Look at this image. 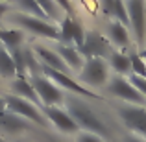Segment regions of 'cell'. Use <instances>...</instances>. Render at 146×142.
<instances>
[{"instance_id":"4","label":"cell","mask_w":146,"mask_h":142,"mask_svg":"<svg viewBox=\"0 0 146 142\" xmlns=\"http://www.w3.org/2000/svg\"><path fill=\"white\" fill-rule=\"evenodd\" d=\"M106 92L113 98H118L122 103H131V105H146V98L139 90L133 87V83L129 79H126V76H111L107 85L104 87Z\"/></svg>"},{"instance_id":"12","label":"cell","mask_w":146,"mask_h":142,"mask_svg":"<svg viewBox=\"0 0 146 142\" xmlns=\"http://www.w3.org/2000/svg\"><path fill=\"white\" fill-rule=\"evenodd\" d=\"M85 32L87 30L76 20L74 17H65L61 20V26H59V43H65V44H74L76 48H80L85 41Z\"/></svg>"},{"instance_id":"23","label":"cell","mask_w":146,"mask_h":142,"mask_svg":"<svg viewBox=\"0 0 146 142\" xmlns=\"http://www.w3.org/2000/svg\"><path fill=\"white\" fill-rule=\"evenodd\" d=\"M128 53H129V61H131V74L146 78V61L141 57V53L137 50H131Z\"/></svg>"},{"instance_id":"29","label":"cell","mask_w":146,"mask_h":142,"mask_svg":"<svg viewBox=\"0 0 146 142\" xmlns=\"http://www.w3.org/2000/svg\"><path fill=\"white\" fill-rule=\"evenodd\" d=\"M9 11V4H6V2H0V18L4 17V15Z\"/></svg>"},{"instance_id":"16","label":"cell","mask_w":146,"mask_h":142,"mask_svg":"<svg viewBox=\"0 0 146 142\" xmlns=\"http://www.w3.org/2000/svg\"><path fill=\"white\" fill-rule=\"evenodd\" d=\"M54 50H56V52L61 55V59H63L65 65L70 68V72L72 70H74V72H80L83 68V65H85V57L82 55V52H80L74 44L57 43V46L54 48Z\"/></svg>"},{"instance_id":"27","label":"cell","mask_w":146,"mask_h":142,"mask_svg":"<svg viewBox=\"0 0 146 142\" xmlns=\"http://www.w3.org/2000/svg\"><path fill=\"white\" fill-rule=\"evenodd\" d=\"M76 142H104V139H100L98 135H93V133L82 131L78 137H76Z\"/></svg>"},{"instance_id":"30","label":"cell","mask_w":146,"mask_h":142,"mask_svg":"<svg viewBox=\"0 0 146 142\" xmlns=\"http://www.w3.org/2000/svg\"><path fill=\"white\" fill-rule=\"evenodd\" d=\"M139 53H141V57H143V59L146 61V44H144L143 48H139Z\"/></svg>"},{"instance_id":"13","label":"cell","mask_w":146,"mask_h":142,"mask_svg":"<svg viewBox=\"0 0 146 142\" xmlns=\"http://www.w3.org/2000/svg\"><path fill=\"white\" fill-rule=\"evenodd\" d=\"M106 37L109 39L111 46H117L120 52H128L131 46V33L126 24L118 20H109L106 26Z\"/></svg>"},{"instance_id":"32","label":"cell","mask_w":146,"mask_h":142,"mask_svg":"<svg viewBox=\"0 0 146 142\" xmlns=\"http://www.w3.org/2000/svg\"><path fill=\"white\" fill-rule=\"evenodd\" d=\"M0 2H6V4H11V2H17V0H0Z\"/></svg>"},{"instance_id":"9","label":"cell","mask_w":146,"mask_h":142,"mask_svg":"<svg viewBox=\"0 0 146 142\" xmlns=\"http://www.w3.org/2000/svg\"><path fill=\"white\" fill-rule=\"evenodd\" d=\"M126 9L129 18V30L139 48H143L146 41V0H126Z\"/></svg>"},{"instance_id":"6","label":"cell","mask_w":146,"mask_h":142,"mask_svg":"<svg viewBox=\"0 0 146 142\" xmlns=\"http://www.w3.org/2000/svg\"><path fill=\"white\" fill-rule=\"evenodd\" d=\"M4 100H6V109L7 111L26 118V120L32 122V124H37V125H41V127H48L50 122L46 120V116L43 114V111H41L39 105H35V103L28 102V100H24V98H19V96H15V94H6Z\"/></svg>"},{"instance_id":"24","label":"cell","mask_w":146,"mask_h":142,"mask_svg":"<svg viewBox=\"0 0 146 142\" xmlns=\"http://www.w3.org/2000/svg\"><path fill=\"white\" fill-rule=\"evenodd\" d=\"M35 2L41 6V9L44 11V15L48 18H59L61 17V9L57 7V4L54 0H35Z\"/></svg>"},{"instance_id":"5","label":"cell","mask_w":146,"mask_h":142,"mask_svg":"<svg viewBox=\"0 0 146 142\" xmlns=\"http://www.w3.org/2000/svg\"><path fill=\"white\" fill-rule=\"evenodd\" d=\"M41 74L46 76V78H50L56 85H59L63 90H67V92H70V94L82 96V98H85V100H104V96H100L98 92H93L89 87H85V85H82L80 81H76L70 74L57 72V70H54V68L43 67V65H41Z\"/></svg>"},{"instance_id":"31","label":"cell","mask_w":146,"mask_h":142,"mask_svg":"<svg viewBox=\"0 0 146 142\" xmlns=\"http://www.w3.org/2000/svg\"><path fill=\"white\" fill-rule=\"evenodd\" d=\"M6 109V100H4V96H0V113Z\"/></svg>"},{"instance_id":"34","label":"cell","mask_w":146,"mask_h":142,"mask_svg":"<svg viewBox=\"0 0 146 142\" xmlns=\"http://www.w3.org/2000/svg\"><path fill=\"white\" fill-rule=\"evenodd\" d=\"M48 142H56V140H54V139H50V140H48Z\"/></svg>"},{"instance_id":"19","label":"cell","mask_w":146,"mask_h":142,"mask_svg":"<svg viewBox=\"0 0 146 142\" xmlns=\"http://www.w3.org/2000/svg\"><path fill=\"white\" fill-rule=\"evenodd\" d=\"M109 68H113L118 76H131V61L128 52L115 50L109 53Z\"/></svg>"},{"instance_id":"11","label":"cell","mask_w":146,"mask_h":142,"mask_svg":"<svg viewBox=\"0 0 146 142\" xmlns=\"http://www.w3.org/2000/svg\"><path fill=\"white\" fill-rule=\"evenodd\" d=\"M41 111H43V114L46 116V120L56 129H59L61 133L70 135V133H78L80 131L78 124L74 122V118L70 116V113H68L67 109H61L59 105H43Z\"/></svg>"},{"instance_id":"21","label":"cell","mask_w":146,"mask_h":142,"mask_svg":"<svg viewBox=\"0 0 146 142\" xmlns=\"http://www.w3.org/2000/svg\"><path fill=\"white\" fill-rule=\"evenodd\" d=\"M0 43L7 50L22 46V43H24V32L21 28H0Z\"/></svg>"},{"instance_id":"18","label":"cell","mask_w":146,"mask_h":142,"mask_svg":"<svg viewBox=\"0 0 146 142\" xmlns=\"http://www.w3.org/2000/svg\"><path fill=\"white\" fill-rule=\"evenodd\" d=\"M102 9L111 20H118L129 28L128 9H126V0H102Z\"/></svg>"},{"instance_id":"20","label":"cell","mask_w":146,"mask_h":142,"mask_svg":"<svg viewBox=\"0 0 146 142\" xmlns=\"http://www.w3.org/2000/svg\"><path fill=\"white\" fill-rule=\"evenodd\" d=\"M0 78L4 79H15L17 78V67L11 57V52L0 43Z\"/></svg>"},{"instance_id":"8","label":"cell","mask_w":146,"mask_h":142,"mask_svg":"<svg viewBox=\"0 0 146 142\" xmlns=\"http://www.w3.org/2000/svg\"><path fill=\"white\" fill-rule=\"evenodd\" d=\"M30 81H32L33 89L39 96L41 105H61V103H65L63 89L59 85H56L50 78L43 74H33L30 76Z\"/></svg>"},{"instance_id":"3","label":"cell","mask_w":146,"mask_h":142,"mask_svg":"<svg viewBox=\"0 0 146 142\" xmlns=\"http://www.w3.org/2000/svg\"><path fill=\"white\" fill-rule=\"evenodd\" d=\"M80 83L85 87L93 89H100L106 87L109 81V63L104 57H89L85 59V65L80 70Z\"/></svg>"},{"instance_id":"2","label":"cell","mask_w":146,"mask_h":142,"mask_svg":"<svg viewBox=\"0 0 146 142\" xmlns=\"http://www.w3.org/2000/svg\"><path fill=\"white\" fill-rule=\"evenodd\" d=\"M11 20L22 30V32H28L35 37H43V39H50V41H57L59 43L61 35H59V28L52 22H48L46 18H39L33 17L28 13H15Z\"/></svg>"},{"instance_id":"15","label":"cell","mask_w":146,"mask_h":142,"mask_svg":"<svg viewBox=\"0 0 146 142\" xmlns=\"http://www.w3.org/2000/svg\"><path fill=\"white\" fill-rule=\"evenodd\" d=\"M28 129H30V122L26 118L19 116V114L11 113L7 109H4L0 113V131L7 133V135H21Z\"/></svg>"},{"instance_id":"17","label":"cell","mask_w":146,"mask_h":142,"mask_svg":"<svg viewBox=\"0 0 146 142\" xmlns=\"http://www.w3.org/2000/svg\"><path fill=\"white\" fill-rule=\"evenodd\" d=\"M9 87H11V94L19 96V98H24V100H28V102L35 103V105L43 107L39 96H37V92H35V89H33V85H32L28 76H17L15 79H11Z\"/></svg>"},{"instance_id":"28","label":"cell","mask_w":146,"mask_h":142,"mask_svg":"<svg viewBox=\"0 0 146 142\" xmlns=\"http://www.w3.org/2000/svg\"><path fill=\"white\" fill-rule=\"evenodd\" d=\"M120 142H146V139L135 135V133H126V135L120 139Z\"/></svg>"},{"instance_id":"22","label":"cell","mask_w":146,"mask_h":142,"mask_svg":"<svg viewBox=\"0 0 146 142\" xmlns=\"http://www.w3.org/2000/svg\"><path fill=\"white\" fill-rule=\"evenodd\" d=\"M17 4H19V7L22 9V13L33 15V17H39V18H48L35 0H17Z\"/></svg>"},{"instance_id":"14","label":"cell","mask_w":146,"mask_h":142,"mask_svg":"<svg viewBox=\"0 0 146 142\" xmlns=\"http://www.w3.org/2000/svg\"><path fill=\"white\" fill-rule=\"evenodd\" d=\"M33 53L37 55V59H39V63L43 67L54 68L57 72H65V74H70V68L65 65V61L61 59V55L54 48H48L44 44H35L33 46Z\"/></svg>"},{"instance_id":"33","label":"cell","mask_w":146,"mask_h":142,"mask_svg":"<svg viewBox=\"0 0 146 142\" xmlns=\"http://www.w3.org/2000/svg\"><path fill=\"white\" fill-rule=\"evenodd\" d=\"M0 142H9V140H4V139H0Z\"/></svg>"},{"instance_id":"26","label":"cell","mask_w":146,"mask_h":142,"mask_svg":"<svg viewBox=\"0 0 146 142\" xmlns=\"http://www.w3.org/2000/svg\"><path fill=\"white\" fill-rule=\"evenodd\" d=\"M54 2H56L57 7H59L63 13H67L68 17H72V15H74V6H72L70 0H54Z\"/></svg>"},{"instance_id":"1","label":"cell","mask_w":146,"mask_h":142,"mask_svg":"<svg viewBox=\"0 0 146 142\" xmlns=\"http://www.w3.org/2000/svg\"><path fill=\"white\" fill-rule=\"evenodd\" d=\"M65 109L74 118L80 131L93 133V135H98L100 139H111L113 137V127L106 122V118L102 114H98L94 111V107L85 98L68 92L65 96Z\"/></svg>"},{"instance_id":"10","label":"cell","mask_w":146,"mask_h":142,"mask_svg":"<svg viewBox=\"0 0 146 142\" xmlns=\"http://www.w3.org/2000/svg\"><path fill=\"white\" fill-rule=\"evenodd\" d=\"M78 50L82 52V55L85 57V59H89V57H104V59H106V57H109V53L113 52L109 39H107L104 33L96 32V30H87L85 41H83V44Z\"/></svg>"},{"instance_id":"7","label":"cell","mask_w":146,"mask_h":142,"mask_svg":"<svg viewBox=\"0 0 146 142\" xmlns=\"http://www.w3.org/2000/svg\"><path fill=\"white\" fill-rule=\"evenodd\" d=\"M117 116L129 129V133L146 139V105H131V103H118Z\"/></svg>"},{"instance_id":"25","label":"cell","mask_w":146,"mask_h":142,"mask_svg":"<svg viewBox=\"0 0 146 142\" xmlns=\"http://www.w3.org/2000/svg\"><path fill=\"white\" fill-rule=\"evenodd\" d=\"M129 81L133 83V87H135L137 90H139L141 94L146 98V78H143V76H135V74H131L129 76Z\"/></svg>"}]
</instances>
